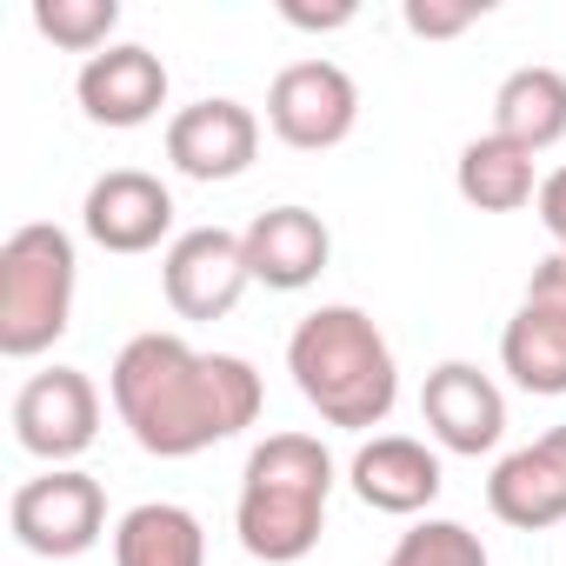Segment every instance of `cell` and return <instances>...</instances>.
Listing matches in <instances>:
<instances>
[{"instance_id":"ffe728a7","label":"cell","mask_w":566,"mask_h":566,"mask_svg":"<svg viewBox=\"0 0 566 566\" xmlns=\"http://www.w3.org/2000/svg\"><path fill=\"white\" fill-rule=\"evenodd\" d=\"M34 28L67 48V54H101L114 48V28H120V0H34Z\"/></svg>"},{"instance_id":"44dd1931","label":"cell","mask_w":566,"mask_h":566,"mask_svg":"<svg viewBox=\"0 0 566 566\" xmlns=\"http://www.w3.org/2000/svg\"><path fill=\"white\" fill-rule=\"evenodd\" d=\"M387 566H493V559H486V546H480L473 526L433 520V513H427V520H413V526L394 539Z\"/></svg>"},{"instance_id":"30bf717a","label":"cell","mask_w":566,"mask_h":566,"mask_svg":"<svg viewBox=\"0 0 566 566\" xmlns=\"http://www.w3.org/2000/svg\"><path fill=\"white\" fill-rule=\"evenodd\" d=\"M420 420L433 433L440 453H493L506 440V394L493 374H480L473 360H440L420 387Z\"/></svg>"},{"instance_id":"8992f818","label":"cell","mask_w":566,"mask_h":566,"mask_svg":"<svg viewBox=\"0 0 566 566\" xmlns=\"http://www.w3.org/2000/svg\"><path fill=\"white\" fill-rule=\"evenodd\" d=\"M266 127L273 140H287L301 154H327L340 147L354 127H360V87L340 61L327 54H307V61H287L266 87Z\"/></svg>"},{"instance_id":"277c9868","label":"cell","mask_w":566,"mask_h":566,"mask_svg":"<svg viewBox=\"0 0 566 566\" xmlns=\"http://www.w3.org/2000/svg\"><path fill=\"white\" fill-rule=\"evenodd\" d=\"M74 287H81L74 233L54 220L14 227L0 247V354L41 360L74 327Z\"/></svg>"},{"instance_id":"ac0fdd59","label":"cell","mask_w":566,"mask_h":566,"mask_svg":"<svg viewBox=\"0 0 566 566\" xmlns=\"http://www.w3.org/2000/svg\"><path fill=\"white\" fill-rule=\"evenodd\" d=\"M493 134L526 147L533 160L566 140V74L559 67H513L493 94Z\"/></svg>"},{"instance_id":"603a6c76","label":"cell","mask_w":566,"mask_h":566,"mask_svg":"<svg viewBox=\"0 0 566 566\" xmlns=\"http://www.w3.org/2000/svg\"><path fill=\"white\" fill-rule=\"evenodd\" d=\"M354 0H334V8H301V0H280V21L301 28V34H334V28H354Z\"/></svg>"},{"instance_id":"7c38bea8","label":"cell","mask_w":566,"mask_h":566,"mask_svg":"<svg viewBox=\"0 0 566 566\" xmlns=\"http://www.w3.org/2000/svg\"><path fill=\"white\" fill-rule=\"evenodd\" d=\"M260 154V114L247 101H227V94H207L193 107H180L167 120V160L174 174L187 180H240Z\"/></svg>"},{"instance_id":"d6986e66","label":"cell","mask_w":566,"mask_h":566,"mask_svg":"<svg viewBox=\"0 0 566 566\" xmlns=\"http://www.w3.org/2000/svg\"><path fill=\"white\" fill-rule=\"evenodd\" d=\"M500 367L513 374L520 394L559 400L566 394V314L520 301L513 321H506V334H500Z\"/></svg>"},{"instance_id":"9c48e42d","label":"cell","mask_w":566,"mask_h":566,"mask_svg":"<svg viewBox=\"0 0 566 566\" xmlns=\"http://www.w3.org/2000/svg\"><path fill=\"white\" fill-rule=\"evenodd\" d=\"M81 233L101 253H154L174 247V193L147 167H107L81 200Z\"/></svg>"},{"instance_id":"9a60e30c","label":"cell","mask_w":566,"mask_h":566,"mask_svg":"<svg viewBox=\"0 0 566 566\" xmlns=\"http://www.w3.org/2000/svg\"><path fill=\"white\" fill-rule=\"evenodd\" d=\"M247 266H253V287L266 294H301L327 273L334 260V233L314 207H266L247 220Z\"/></svg>"},{"instance_id":"5b68a950","label":"cell","mask_w":566,"mask_h":566,"mask_svg":"<svg viewBox=\"0 0 566 566\" xmlns=\"http://www.w3.org/2000/svg\"><path fill=\"white\" fill-rule=\"evenodd\" d=\"M8 526L34 559H81L107 533V493L81 467H48V473L14 486Z\"/></svg>"},{"instance_id":"7a4b0ae2","label":"cell","mask_w":566,"mask_h":566,"mask_svg":"<svg viewBox=\"0 0 566 566\" xmlns=\"http://www.w3.org/2000/svg\"><path fill=\"white\" fill-rule=\"evenodd\" d=\"M287 374H294L301 400L327 427H347V433H374L400 407L394 340L380 334V321L367 307H347V301L314 307L287 334Z\"/></svg>"},{"instance_id":"4fadbf2b","label":"cell","mask_w":566,"mask_h":566,"mask_svg":"<svg viewBox=\"0 0 566 566\" xmlns=\"http://www.w3.org/2000/svg\"><path fill=\"white\" fill-rule=\"evenodd\" d=\"M347 486L360 506L374 513H394V520H420L440 486H447V467H440V447L413 440V433H374L360 440V453L347 460Z\"/></svg>"},{"instance_id":"3957f363","label":"cell","mask_w":566,"mask_h":566,"mask_svg":"<svg viewBox=\"0 0 566 566\" xmlns=\"http://www.w3.org/2000/svg\"><path fill=\"white\" fill-rule=\"evenodd\" d=\"M334 480H340V467L321 447V433H266L240 467V500H233L240 546L266 566L307 559L327 533Z\"/></svg>"},{"instance_id":"ba28073f","label":"cell","mask_w":566,"mask_h":566,"mask_svg":"<svg viewBox=\"0 0 566 566\" xmlns=\"http://www.w3.org/2000/svg\"><path fill=\"white\" fill-rule=\"evenodd\" d=\"M14 440L48 467H74L101 440V387L81 367L28 374L14 394Z\"/></svg>"},{"instance_id":"8fae6325","label":"cell","mask_w":566,"mask_h":566,"mask_svg":"<svg viewBox=\"0 0 566 566\" xmlns=\"http://www.w3.org/2000/svg\"><path fill=\"white\" fill-rule=\"evenodd\" d=\"M74 101H81V114H87L94 127H114V134L147 127V120H160V107H167V61H160L154 48H140V41H114V48H101L94 61H81Z\"/></svg>"},{"instance_id":"d4e9b609","label":"cell","mask_w":566,"mask_h":566,"mask_svg":"<svg viewBox=\"0 0 566 566\" xmlns=\"http://www.w3.org/2000/svg\"><path fill=\"white\" fill-rule=\"evenodd\" d=\"M533 213H539V227L553 233V253H566V167H553V174L539 180V200H533Z\"/></svg>"},{"instance_id":"cb8c5ba5","label":"cell","mask_w":566,"mask_h":566,"mask_svg":"<svg viewBox=\"0 0 566 566\" xmlns=\"http://www.w3.org/2000/svg\"><path fill=\"white\" fill-rule=\"evenodd\" d=\"M520 301L566 314V253H546V260L533 266V280H526V294H520Z\"/></svg>"},{"instance_id":"7402d4cb","label":"cell","mask_w":566,"mask_h":566,"mask_svg":"<svg viewBox=\"0 0 566 566\" xmlns=\"http://www.w3.org/2000/svg\"><path fill=\"white\" fill-rule=\"evenodd\" d=\"M480 14H486V0H407V8H400V21H407L413 41H453Z\"/></svg>"},{"instance_id":"e0dca14e","label":"cell","mask_w":566,"mask_h":566,"mask_svg":"<svg viewBox=\"0 0 566 566\" xmlns=\"http://www.w3.org/2000/svg\"><path fill=\"white\" fill-rule=\"evenodd\" d=\"M539 180L546 174L533 167V154L513 147V140H500L493 127L480 140H467L460 160H453V187H460V200L473 213H520L526 200H539Z\"/></svg>"},{"instance_id":"2e32d148","label":"cell","mask_w":566,"mask_h":566,"mask_svg":"<svg viewBox=\"0 0 566 566\" xmlns=\"http://www.w3.org/2000/svg\"><path fill=\"white\" fill-rule=\"evenodd\" d=\"M114 566H207V526L180 500H140L114 520Z\"/></svg>"},{"instance_id":"52a82bcc","label":"cell","mask_w":566,"mask_h":566,"mask_svg":"<svg viewBox=\"0 0 566 566\" xmlns=\"http://www.w3.org/2000/svg\"><path fill=\"white\" fill-rule=\"evenodd\" d=\"M247 287H253L247 240L227 227H187L160 253V294L180 321H227Z\"/></svg>"},{"instance_id":"5bb4252c","label":"cell","mask_w":566,"mask_h":566,"mask_svg":"<svg viewBox=\"0 0 566 566\" xmlns=\"http://www.w3.org/2000/svg\"><path fill=\"white\" fill-rule=\"evenodd\" d=\"M486 506L520 533H546L566 520V420L546 427L533 447L500 453V467L486 473Z\"/></svg>"},{"instance_id":"6da1fadb","label":"cell","mask_w":566,"mask_h":566,"mask_svg":"<svg viewBox=\"0 0 566 566\" xmlns=\"http://www.w3.org/2000/svg\"><path fill=\"white\" fill-rule=\"evenodd\" d=\"M107 400L140 453L193 460L260 420V374L240 354H200L180 334H134L107 367Z\"/></svg>"}]
</instances>
